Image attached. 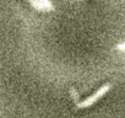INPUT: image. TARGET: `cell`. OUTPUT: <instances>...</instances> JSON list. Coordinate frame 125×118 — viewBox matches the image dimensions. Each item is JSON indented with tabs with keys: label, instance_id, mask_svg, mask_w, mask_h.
I'll list each match as a JSON object with an SVG mask.
<instances>
[{
	"label": "cell",
	"instance_id": "6da1fadb",
	"mask_svg": "<svg viewBox=\"0 0 125 118\" xmlns=\"http://www.w3.org/2000/svg\"><path fill=\"white\" fill-rule=\"evenodd\" d=\"M110 87H112L110 84H105V85H103V86H102L101 89H98L92 96H90L88 98H86V100H83L82 102H80V103L77 105V108H87V107L92 106V105L96 103L102 96H104V95L110 90Z\"/></svg>",
	"mask_w": 125,
	"mask_h": 118
},
{
	"label": "cell",
	"instance_id": "7a4b0ae2",
	"mask_svg": "<svg viewBox=\"0 0 125 118\" xmlns=\"http://www.w3.org/2000/svg\"><path fill=\"white\" fill-rule=\"evenodd\" d=\"M27 1H28L31 5H33V6H34L37 10H44L43 4H42L41 0H27Z\"/></svg>",
	"mask_w": 125,
	"mask_h": 118
},
{
	"label": "cell",
	"instance_id": "3957f363",
	"mask_svg": "<svg viewBox=\"0 0 125 118\" xmlns=\"http://www.w3.org/2000/svg\"><path fill=\"white\" fill-rule=\"evenodd\" d=\"M70 94H71V96H73V98H74V101H75V103H76V106L80 103L79 102V100H80V97H79V94L76 92V90L74 89V87H71L70 89Z\"/></svg>",
	"mask_w": 125,
	"mask_h": 118
},
{
	"label": "cell",
	"instance_id": "277c9868",
	"mask_svg": "<svg viewBox=\"0 0 125 118\" xmlns=\"http://www.w3.org/2000/svg\"><path fill=\"white\" fill-rule=\"evenodd\" d=\"M116 49H119V50H125V42L121 43V44H118V46H116Z\"/></svg>",
	"mask_w": 125,
	"mask_h": 118
}]
</instances>
